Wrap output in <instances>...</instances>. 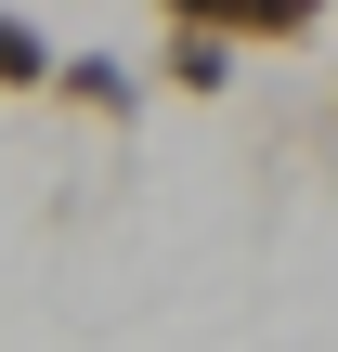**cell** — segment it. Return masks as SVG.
<instances>
[{
    "label": "cell",
    "mask_w": 338,
    "mask_h": 352,
    "mask_svg": "<svg viewBox=\"0 0 338 352\" xmlns=\"http://www.w3.org/2000/svg\"><path fill=\"white\" fill-rule=\"evenodd\" d=\"M39 91H52V104H78V118H130V104H143V78H130L117 52H65Z\"/></svg>",
    "instance_id": "cell-3"
},
{
    "label": "cell",
    "mask_w": 338,
    "mask_h": 352,
    "mask_svg": "<svg viewBox=\"0 0 338 352\" xmlns=\"http://www.w3.org/2000/svg\"><path fill=\"white\" fill-rule=\"evenodd\" d=\"M221 26V39H248V52H274V39H313L338 0H156V26Z\"/></svg>",
    "instance_id": "cell-1"
},
{
    "label": "cell",
    "mask_w": 338,
    "mask_h": 352,
    "mask_svg": "<svg viewBox=\"0 0 338 352\" xmlns=\"http://www.w3.org/2000/svg\"><path fill=\"white\" fill-rule=\"evenodd\" d=\"M39 78H52V39H39V26L0 0V91H39Z\"/></svg>",
    "instance_id": "cell-4"
},
{
    "label": "cell",
    "mask_w": 338,
    "mask_h": 352,
    "mask_svg": "<svg viewBox=\"0 0 338 352\" xmlns=\"http://www.w3.org/2000/svg\"><path fill=\"white\" fill-rule=\"evenodd\" d=\"M234 65H248V39H221V26H182V13H169V39H156V78H169L182 104H221V91H234Z\"/></svg>",
    "instance_id": "cell-2"
}]
</instances>
